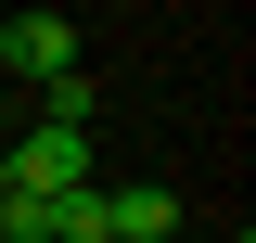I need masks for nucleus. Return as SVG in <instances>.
Instances as JSON below:
<instances>
[{
  "instance_id": "obj_3",
  "label": "nucleus",
  "mask_w": 256,
  "mask_h": 243,
  "mask_svg": "<svg viewBox=\"0 0 256 243\" xmlns=\"http://www.w3.org/2000/svg\"><path fill=\"white\" fill-rule=\"evenodd\" d=\"M0 141H13V90H0Z\"/></svg>"
},
{
  "instance_id": "obj_1",
  "label": "nucleus",
  "mask_w": 256,
  "mask_h": 243,
  "mask_svg": "<svg viewBox=\"0 0 256 243\" xmlns=\"http://www.w3.org/2000/svg\"><path fill=\"white\" fill-rule=\"evenodd\" d=\"M13 77H38V90L77 77V26H64V13H13V26H0V90H13Z\"/></svg>"
},
{
  "instance_id": "obj_2",
  "label": "nucleus",
  "mask_w": 256,
  "mask_h": 243,
  "mask_svg": "<svg viewBox=\"0 0 256 243\" xmlns=\"http://www.w3.org/2000/svg\"><path fill=\"white\" fill-rule=\"evenodd\" d=\"M102 243H180V192L166 180H116L102 192Z\"/></svg>"
}]
</instances>
